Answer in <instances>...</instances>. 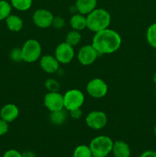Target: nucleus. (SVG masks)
Returning <instances> with one entry per match:
<instances>
[{"instance_id": "nucleus-1", "label": "nucleus", "mask_w": 156, "mask_h": 157, "mask_svg": "<svg viewBox=\"0 0 156 157\" xmlns=\"http://www.w3.org/2000/svg\"><path fill=\"white\" fill-rule=\"evenodd\" d=\"M91 44L99 55H108L119 50L122 38L117 32L108 28L95 33Z\"/></svg>"}, {"instance_id": "nucleus-2", "label": "nucleus", "mask_w": 156, "mask_h": 157, "mask_svg": "<svg viewBox=\"0 0 156 157\" xmlns=\"http://www.w3.org/2000/svg\"><path fill=\"white\" fill-rule=\"evenodd\" d=\"M110 22L111 15L104 9L96 8L87 15V28L95 33L108 29Z\"/></svg>"}, {"instance_id": "nucleus-3", "label": "nucleus", "mask_w": 156, "mask_h": 157, "mask_svg": "<svg viewBox=\"0 0 156 157\" xmlns=\"http://www.w3.org/2000/svg\"><path fill=\"white\" fill-rule=\"evenodd\" d=\"M113 141L107 136H98L93 138L90 148L93 157H106L112 152Z\"/></svg>"}, {"instance_id": "nucleus-4", "label": "nucleus", "mask_w": 156, "mask_h": 157, "mask_svg": "<svg viewBox=\"0 0 156 157\" xmlns=\"http://www.w3.org/2000/svg\"><path fill=\"white\" fill-rule=\"evenodd\" d=\"M41 45L36 39H28L21 47L23 61L27 63H33L41 58Z\"/></svg>"}, {"instance_id": "nucleus-5", "label": "nucleus", "mask_w": 156, "mask_h": 157, "mask_svg": "<svg viewBox=\"0 0 156 157\" xmlns=\"http://www.w3.org/2000/svg\"><path fill=\"white\" fill-rule=\"evenodd\" d=\"M85 101L84 93L78 89H70L64 95V109L69 112L77 108H81Z\"/></svg>"}, {"instance_id": "nucleus-6", "label": "nucleus", "mask_w": 156, "mask_h": 157, "mask_svg": "<svg viewBox=\"0 0 156 157\" xmlns=\"http://www.w3.org/2000/svg\"><path fill=\"white\" fill-rule=\"evenodd\" d=\"M87 92L91 98L100 99L104 98L108 92V85L102 79L99 78L90 80L87 84Z\"/></svg>"}, {"instance_id": "nucleus-7", "label": "nucleus", "mask_w": 156, "mask_h": 157, "mask_svg": "<svg viewBox=\"0 0 156 157\" xmlns=\"http://www.w3.org/2000/svg\"><path fill=\"white\" fill-rule=\"evenodd\" d=\"M85 121L87 125L90 129L99 130L106 126L108 117L104 112L100 110H94L87 114Z\"/></svg>"}, {"instance_id": "nucleus-8", "label": "nucleus", "mask_w": 156, "mask_h": 157, "mask_svg": "<svg viewBox=\"0 0 156 157\" xmlns=\"http://www.w3.org/2000/svg\"><path fill=\"white\" fill-rule=\"evenodd\" d=\"M44 104L46 108L50 112L63 110L64 109V95L60 94L58 91H49L44 96Z\"/></svg>"}, {"instance_id": "nucleus-9", "label": "nucleus", "mask_w": 156, "mask_h": 157, "mask_svg": "<svg viewBox=\"0 0 156 157\" xmlns=\"http://www.w3.org/2000/svg\"><path fill=\"white\" fill-rule=\"evenodd\" d=\"M75 55L73 46L67 44L66 41L61 43L55 49L54 56L60 64H68L71 62Z\"/></svg>"}, {"instance_id": "nucleus-10", "label": "nucleus", "mask_w": 156, "mask_h": 157, "mask_svg": "<svg viewBox=\"0 0 156 157\" xmlns=\"http://www.w3.org/2000/svg\"><path fill=\"white\" fill-rule=\"evenodd\" d=\"M54 15L51 12L45 9H37L32 15L33 22L37 27L47 29L51 26Z\"/></svg>"}, {"instance_id": "nucleus-11", "label": "nucleus", "mask_w": 156, "mask_h": 157, "mask_svg": "<svg viewBox=\"0 0 156 157\" xmlns=\"http://www.w3.org/2000/svg\"><path fill=\"white\" fill-rule=\"evenodd\" d=\"M99 54L92 44H87L81 48L77 54V59L82 65L88 66L97 59Z\"/></svg>"}, {"instance_id": "nucleus-12", "label": "nucleus", "mask_w": 156, "mask_h": 157, "mask_svg": "<svg viewBox=\"0 0 156 157\" xmlns=\"http://www.w3.org/2000/svg\"><path fill=\"white\" fill-rule=\"evenodd\" d=\"M40 66L46 73L54 74L59 70L60 63L55 56L47 55L40 58Z\"/></svg>"}, {"instance_id": "nucleus-13", "label": "nucleus", "mask_w": 156, "mask_h": 157, "mask_svg": "<svg viewBox=\"0 0 156 157\" xmlns=\"http://www.w3.org/2000/svg\"><path fill=\"white\" fill-rule=\"evenodd\" d=\"M19 115V110L18 107L14 104H6L0 111L1 119L4 120L8 123H11L17 119Z\"/></svg>"}, {"instance_id": "nucleus-14", "label": "nucleus", "mask_w": 156, "mask_h": 157, "mask_svg": "<svg viewBox=\"0 0 156 157\" xmlns=\"http://www.w3.org/2000/svg\"><path fill=\"white\" fill-rule=\"evenodd\" d=\"M96 5L97 0H76L75 7L79 13L87 15L96 9Z\"/></svg>"}, {"instance_id": "nucleus-15", "label": "nucleus", "mask_w": 156, "mask_h": 157, "mask_svg": "<svg viewBox=\"0 0 156 157\" xmlns=\"http://www.w3.org/2000/svg\"><path fill=\"white\" fill-rule=\"evenodd\" d=\"M112 152L115 157H129L131 155L129 146L122 140H117L113 143Z\"/></svg>"}, {"instance_id": "nucleus-16", "label": "nucleus", "mask_w": 156, "mask_h": 157, "mask_svg": "<svg viewBox=\"0 0 156 157\" xmlns=\"http://www.w3.org/2000/svg\"><path fill=\"white\" fill-rule=\"evenodd\" d=\"M70 25L73 30L80 32L87 28V16L79 12L74 14L70 18Z\"/></svg>"}, {"instance_id": "nucleus-17", "label": "nucleus", "mask_w": 156, "mask_h": 157, "mask_svg": "<svg viewBox=\"0 0 156 157\" xmlns=\"http://www.w3.org/2000/svg\"><path fill=\"white\" fill-rule=\"evenodd\" d=\"M6 25H7L8 29L11 31V32H19L22 29L23 25H24V22L23 20L20 18L19 16L16 15H12L11 14L6 19Z\"/></svg>"}, {"instance_id": "nucleus-18", "label": "nucleus", "mask_w": 156, "mask_h": 157, "mask_svg": "<svg viewBox=\"0 0 156 157\" xmlns=\"http://www.w3.org/2000/svg\"><path fill=\"white\" fill-rule=\"evenodd\" d=\"M50 123L54 125L59 126L64 124L67 119V113H66L64 109L61 110H57V111L50 112Z\"/></svg>"}, {"instance_id": "nucleus-19", "label": "nucleus", "mask_w": 156, "mask_h": 157, "mask_svg": "<svg viewBox=\"0 0 156 157\" xmlns=\"http://www.w3.org/2000/svg\"><path fill=\"white\" fill-rule=\"evenodd\" d=\"M81 41V35L79 31L71 30L67 33L66 35L65 41L71 46H76Z\"/></svg>"}, {"instance_id": "nucleus-20", "label": "nucleus", "mask_w": 156, "mask_h": 157, "mask_svg": "<svg viewBox=\"0 0 156 157\" xmlns=\"http://www.w3.org/2000/svg\"><path fill=\"white\" fill-rule=\"evenodd\" d=\"M11 5L17 10L24 12L32 7V0H11Z\"/></svg>"}, {"instance_id": "nucleus-21", "label": "nucleus", "mask_w": 156, "mask_h": 157, "mask_svg": "<svg viewBox=\"0 0 156 157\" xmlns=\"http://www.w3.org/2000/svg\"><path fill=\"white\" fill-rule=\"evenodd\" d=\"M146 39L148 44L156 49V23H153L148 28L146 32Z\"/></svg>"}, {"instance_id": "nucleus-22", "label": "nucleus", "mask_w": 156, "mask_h": 157, "mask_svg": "<svg viewBox=\"0 0 156 157\" xmlns=\"http://www.w3.org/2000/svg\"><path fill=\"white\" fill-rule=\"evenodd\" d=\"M12 5L5 0H0V21L6 20L11 15Z\"/></svg>"}, {"instance_id": "nucleus-23", "label": "nucleus", "mask_w": 156, "mask_h": 157, "mask_svg": "<svg viewBox=\"0 0 156 157\" xmlns=\"http://www.w3.org/2000/svg\"><path fill=\"white\" fill-rule=\"evenodd\" d=\"M73 157H93L89 146L80 145L73 151Z\"/></svg>"}, {"instance_id": "nucleus-24", "label": "nucleus", "mask_w": 156, "mask_h": 157, "mask_svg": "<svg viewBox=\"0 0 156 157\" xmlns=\"http://www.w3.org/2000/svg\"><path fill=\"white\" fill-rule=\"evenodd\" d=\"M45 87L50 92H56L60 89V84L56 80L48 79L45 82Z\"/></svg>"}, {"instance_id": "nucleus-25", "label": "nucleus", "mask_w": 156, "mask_h": 157, "mask_svg": "<svg viewBox=\"0 0 156 157\" xmlns=\"http://www.w3.org/2000/svg\"><path fill=\"white\" fill-rule=\"evenodd\" d=\"M10 57L12 58V61H15V62H20V61H23L22 58V53H21V48H15L11 51Z\"/></svg>"}, {"instance_id": "nucleus-26", "label": "nucleus", "mask_w": 156, "mask_h": 157, "mask_svg": "<svg viewBox=\"0 0 156 157\" xmlns=\"http://www.w3.org/2000/svg\"><path fill=\"white\" fill-rule=\"evenodd\" d=\"M65 25V21L61 16H54L51 26L55 29H62Z\"/></svg>"}, {"instance_id": "nucleus-27", "label": "nucleus", "mask_w": 156, "mask_h": 157, "mask_svg": "<svg viewBox=\"0 0 156 157\" xmlns=\"http://www.w3.org/2000/svg\"><path fill=\"white\" fill-rule=\"evenodd\" d=\"M9 130V123L5 121L4 120L0 119V136H3L7 133Z\"/></svg>"}, {"instance_id": "nucleus-28", "label": "nucleus", "mask_w": 156, "mask_h": 157, "mask_svg": "<svg viewBox=\"0 0 156 157\" xmlns=\"http://www.w3.org/2000/svg\"><path fill=\"white\" fill-rule=\"evenodd\" d=\"M70 113L71 117L75 120L80 119V118L82 117V115H83V112L80 108H77V109H75V110H71V111H70Z\"/></svg>"}, {"instance_id": "nucleus-29", "label": "nucleus", "mask_w": 156, "mask_h": 157, "mask_svg": "<svg viewBox=\"0 0 156 157\" xmlns=\"http://www.w3.org/2000/svg\"><path fill=\"white\" fill-rule=\"evenodd\" d=\"M3 157H21V153L15 150H9L5 153Z\"/></svg>"}, {"instance_id": "nucleus-30", "label": "nucleus", "mask_w": 156, "mask_h": 157, "mask_svg": "<svg viewBox=\"0 0 156 157\" xmlns=\"http://www.w3.org/2000/svg\"><path fill=\"white\" fill-rule=\"evenodd\" d=\"M140 157H156V152L154 150H147L142 153Z\"/></svg>"}, {"instance_id": "nucleus-31", "label": "nucleus", "mask_w": 156, "mask_h": 157, "mask_svg": "<svg viewBox=\"0 0 156 157\" xmlns=\"http://www.w3.org/2000/svg\"><path fill=\"white\" fill-rule=\"evenodd\" d=\"M21 157H35V154L32 151H25L21 153Z\"/></svg>"}, {"instance_id": "nucleus-32", "label": "nucleus", "mask_w": 156, "mask_h": 157, "mask_svg": "<svg viewBox=\"0 0 156 157\" xmlns=\"http://www.w3.org/2000/svg\"><path fill=\"white\" fill-rule=\"evenodd\" d=\"M154 84L156 85V72L154 75Z\"/></svg>"}, {"instance_id": "nucleus-33", "label": "nucleus", "mask_w": 156, "mask_h": 157, "mask_svg": "<svg viewBox=\"0 0 156 157\" xmlns=\"http://www.w3.org/2000/svg\"><path fill=\"white\" fill-rule=\"evenodd\" d=\"M154 135L156 136V125H155V127H154Z\"/></svg>"}, {"instance_id": "nucleus-34", "label": "nucleus", "mask_w": 156, "mask_h": 157, "mask_svg": "<svg viewBox=\"0 0 156 157\" xmlns=\"http://www.w3.org/2000/svg\"><path fill=\"white\" fill-rule=\"evenodd\" d=\"M155 57H156V52H155Z\"/></svg>"}]
</instances>
